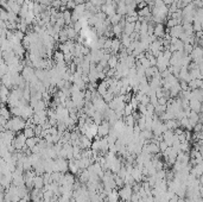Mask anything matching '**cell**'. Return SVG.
Here are the masks:
<instances>
[{
  "mask_svg": "<svg viewBox=\"0 0 203 202\" xmlns=\"http://www.w3.org/2000/svg\"><path fill=\"white\" fill-rule=\"evenodd\" d=\"M24 127H25V119L20 118V117H12V118H10L7 120L5 128L8 130V131L14 132V133H18L22 130H24Z\"/></svg>",
  "mask_w": 203,
  "mask_h": 202,
  "instance_id": "6da1fadb",
  "label": "cell"
},
{
  "mask_svg": "<svg viewBox=\"0 0 203 202\" xmlns=\"http://www.w3.org/2000/svg\"><path fill=\"white\" fill-rule=\"evenodd\" d=\"M132 194H133V190H132V185H128V184H124L121 188L119 189V192H118V195H119V197H120V199H121L124 202L130 201Z\"/></svg>",
  "mask_w": 203,
  "mask_h": 202,
  "instance_id": "7a4b0ae2",
  "label": "cell"
},
{
  "mask_svg": "<svg viewBox=\"0 0 203 202\" xmlns=\"http://www.w3.org/2000/svg\"><path fill=\"white\" fill-rule=\"evenodd\" d=\"M25 142H26V137L23 135V132H18L12 140V145L16 149V151H20L25 146Z\"/></svg>",
  "mask_w": 203,
  "mask_h": 202,
  "instance_id": "3957f363",
  "label": "cell"
},
{
  "mask_svg": "<svg viewBox=\"0 0 203 202\" xmlns=\"http://www.w3.org/2000/svg\"><path fill=\"white\" fill-rule=\"evenodd\" d=\"M8 95H10V89H8L7 87H5V86H0V100L2 103H6L7 102V99H8Z\"/></svg>",
  "mask_w": 203,
  "mask_h": 202,
  "instance_id": "277c9868",
  "label": "cell"
},
{
  "mask_svg": "<svg viewBox=\"0 0 203 202\" xmlns=\"http://www.w3.org/2000/svg\"><path fill=\"white\" fill-rule=\"evenodd\" d=\"M189 108H190V111H194V112H196V113H200V112L202 111L201 101L189 100Z\"/></svg>",
  "mask_w": 203,
  "mask_h": 202,
  "instance_id": "5b68a950",
  "label": "cell"
},
{
  "mask_svg": "<svg viewBox=\"0 0 203 202\" xmlns=\"http://www.w3.org/2000/svg\"><path fill=\"white\" fill-rule=\"evenodd\" d=\"M183 32V27L182 25H176L173 26V27H171L169 29V34H170V37H175V38H178V36Z\"/></svg>",
  "mask_w": 203,
  "mask_h": 202,
  "instance_id": "8992f818",
  "label": "cell"
},
{
  "mask_svg": "<svg viewBox=\"0 0 203 202\" xmlns=\"http://www.w3.org/2000/svg\"><path fill=\"white\" fill-rule=\"evenodd\" d=\"M44 187V180H43V175H36L33 178V188L36 189H42Z\"/></svg>",
  "mask_w": 203,
  "mask_h": 202,
  "instance_id": "52a82bcc",
  "label": "cell"
},
{
  "mask_svg": "<svg viewBox=\"0 0 203 202\" xmlns=\"http://www.w3.org/2000/svg\"><path fill=\"white\" fill-rule=\"evenodd\" d=\"M107 89H108V84L106 82V80H104L101 83H99L98 87H96V92L99 93V95H100L101 98L107 93Z\"/></svg>",
  "mask_w": 203,
  "mask_h": 202,
  "instance_id": "ba28073f",
  "label": "cell"
},
{
  "mask_svg": "<svg viewBox=\"0 0 203 202\" xmlns=\"http://www.w3.org/2000/svg\"><path fill=\"white\" fill-rule=\"evenodd\" d=\"M120 48H121V42H120V39L119 38H114L112 39V45H111V50L113 54L115 52H118V51L120 50Z\"/></svg>",
  "mask_w": 203,
  "mask_h": 202,
  "instance_id": "9c48e42d",
  "label": "cell"
},
{
  "mask_svg": "<svg viewBox=\"0 0 203 202\" xmlns=\"http://www.w3.org/2000/svg\"><path fill=\"white\" fill-rule=\"evenodd\" d=\"M41 140V138L39 137H32V138H27L26 139V142H25V146L27 147V149H32L33 146L36 145V144L38 143Z\"/></svg>",
  "mask_w": 203,
  "mask_h": 202,
  "instance_id": "30bf717a",
  "label": "cell"
},
{
  "mask_svg": "<svg viewBox=\"0 0 203 202\" xmlns=\"http://www.w3.org/2000/svg\"><path fill=\"white\" fill-rule=\"evenodd\" d=\"M118 63H119V61H118V56H116V55H112V54H111V57H109L108 61H107V67L108 68H115Z\"/></svg>",
  "mask_w": 203,
  "mask_h": 202,
  "instance_id": "8fae6325",
  "label": "cell"
},
{
  "mask_svg": "<svg viewBox=\"0 0 203 202\" xmlns=\"http://www.w3.org/2000/svg\"><path fill=\"white\" fill-rule=\"evenodd\" d=\"M121 18H122V16H120L119 13H114L113 16L108 17V20H109V23H111L112 25H116V24H119V23H120Z\"/></svg>",
  "mask_w": 203,
  "mask_h": 202,
  "instance_id": "7c38bea8",
  "label": "cell"
},
{
  "mask_svg": "<svg viewBox=\"0 0 203 202\" xmlns=\"http://www.w3.org/2000/svg\"><path fill=\"white\" fill-rule=\"evenodd\" d=\"M52 59L55 61V62H62V61H64V55H63V52L62 51H55L54 54H52Z\"/></svg>",
  "mask_w": 203,
  "mask_h": 202,
  "instance_id": "4fadbf2b",
  "label": "cell"
},
{
  "mask_svg": "<svg viewBox=\"0 0 203 202\" xmlns=\"http://www.w3.org/2000/svg\"><path fill=\"white\" fill-rule=\"evenodd\" d=\"M0 115L4 117L6 120H8V119L11 118V112H10L4 105H1V106H0Z\"/></svg>",
  "mask_w": 203,
  "mask_h": 202,
  "instance_id": "5bb4252c",
  "label": "cell"
},
{
  "mask_svg": "<svg viewBox=\"0 0 203 202\" xmlns=\"http://www.w3.org/2000/svg\"><path fill=\"white\" fill-rule=\"evenodd\" d=\"M112 34H115L116 37L120 38V36L122 34V26L120 24H116V25L112 26Z\"/></svg>",
  "mask_w": 203,
  "mask_h": 202,
  "instance_id": "9a60e30c",
  "label": "cell"
},
{
  "mask_svg": "<svg viewBox=\"0 0 203 202\" xmlns=\"http://www.w3.org/2000/svg\"><path fill=\"white\" fill-rule=\"evenodd\" d=\"M124 123H125L126 126H131V127H133L136 124H137V121H136L134 118L132 117V114H131V115H126V117H125V120H124Z\"/></svg>",
  "mask_w": 203,
  "mask_h": 202,
  "instance_id": "2e32d148",
  "label": "cell"
},
{
  "mask_svg": "<svg viewBox=\"0 0 203 202\" xmlns=\"http://www.w3.org/2000/svg\"><path fill=\"white\" fill-rule=\"evenodd\" d=\"M23 135L26 137V139H27V138H32V137H35V131H33V127H25Z\"/></svg>",
  "mask_w": 203,
  "mask_h": 202,
  "instance_id": "e0dca14e",
  "label": "cell"
},
{
  "mask_svg": "<svg viewBox=\"0 0 203 202\" xmlns=\"http://www.w3.org/2000/svg\"><path fill=\"white\" fill-rule=\"evenodd\" d=\"M114 96H115V95H114L113 93H111L109 91H108V89H107V93H106L105 95L102 96V100L105 101L106 103H108V102H111V101L113 100Z\"/></svg>",
  "mask_w": 203,
  "mask_h": 202,
  "instance_id": "ac0fdd59",
  "label": "cell"
},
{
  "mask_svg": "<svg viewBox=\"0 0 203 202\" xmlns=\"http://www.w3.org/2000/svg\"><path fill=\"white\" fill-rule=\"evenodd\" d=\"M8 74V67L7 64L4 62V63H0V79L4 75Z\"/></svg>",
  "mask_w": 203,
  "mask_h": 202,
  "instance_id": "d6986e66",
  "label": "cell"
},
{
  "mask_svg": "<svg viewBox=\"0 0 203 202\" xmlns=\"http://www.w3.org/2000/svg\"><path fill=\"white\" fill-rule=\"evenodd\" d=\"M148 102H150V98H148V95H146V94H143V95L140 96V99H139V103H140V105L146 106Z\"/></svg>",
  "mask_w": 203,
  "mask_h": 202,
  "instance_id": "ffe728a7",
  "label": "cell"
},
{
  "mask_svg": "<svg viewBox=\"0 0 203 202\" xmlns=\"http://www.w3.org/2000/svg\"><path fill=\"white\" fill-rule=\"evenodd\" d=\"M65 7H67V10H69V11H73V10L76 7V4H75L74 0H69V1L65 4Z\"/></svg>",
  "mask_w": 203,
  "mask_h": 202,
  "instance_id": "44dd1931",
  "label": "cell"
},
{
  "mask_svg": "<svg viewBox=\"0 0 203 202\" xmlns=\"http://www.w3.org/2000/svg\"><path fill=\"white\" fill-rule=\"evenodd\" d=\"M158 147H159V151L160 152H164L166 149H168V144L165 143L164 140H160L159 144H158Z\"/></svg>",
  "mask_w": 203,
  "mask_h": 202,
  "instance_id": "7402d4cb",
  "label": "cell"
},
{
  "mask_svg": "<svg viewBox=\"0 0 203 202\" xmlns=\"http://www.w3.org/2000/svg\"><path fill=\"white\" fill-rule=\"evenodd\" d=\"M193 128H194V132H195V133L196 132H202V124H201V123H197Z\"/></svg>",
  "mask_w": 203,
  "mask_h": 202,
  "instance_id": "603a6c76",
  "label": "cell"
},
{
  "mask_svg": "<svg viewBox=\"0 0 203 202\" xmlns=\"http://www.w3.org/2000/svg\"><path fill=\"white\" fill-rule=\"evenodd\" d=\"M166 102H168V99H166V98H159V99H158V105L166 106Z\"/></svg>",
  "mask_w": 203,
  "mask_h": 202,
  "instance_id": "cb8c5ba5",
  "label": "cell"
},
{
  "mask_svg": "<svg viewBox=\"0 0 203 202\" xmlns=\"http://www.w3.org/2000/svg\"><path fill=\"white\" fill-rule=\"evenodd\" d=\"M18 202H29V201H26L25 199H20V200H19V201H18Z\"/></svg>",
  "mask_w": 203,
  "mask_h": 202,
  "instance_id": "d4e9b609",
  "label": "cell"
}]
</instances>
